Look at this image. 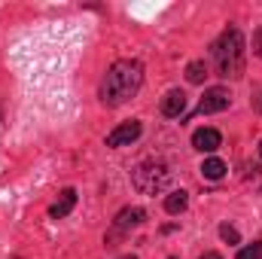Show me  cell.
<instances>
[{
    "mask_svg": "<svg viewBox=\"0 0 262 259\" xmlns=\"http://www.w3.org/2000/svg\"><path fill=\"white\" fill-rule=\"evenodd\" d=\"M256 110H259V113H262V95H259V98H256Z\"/></svg>",
    "mask_w": 262,
    "mask_h": 259,
    "instance_id": "17",
    "label": "cell"
},
{
    "mask_svg": "<svg viewBox=\"0 0 262 259\" xmlns=\"http://www.w3.org/2000/svg\"><path fill=\"white\" fill-rule=\"evenodd\" d=\"M186 204H189V195L183 192V189L165 195V210H168V213H183V210H186Z\"/></svg>",
    "mask_w": 262,
    "mask_h": 259,
    "instance_id": "10",
    "label": "cell"
},
{
    "mask_svg": "<svg viewBox=\"0 0 262 259\" xmlns=\"http://www.w3.org/2000/svg\"><path fill=\"white\" fill-rule=\"evenodd\" d=\"M204 76H207V64H204V61H192V64L186 67V79H189V82H204Z\"/></svg>",
    "mask_w": 262,
    "mask_h": 259,
    "instance_id": "12",
    "label": "cell"
},
{
    "mask_svg": "<svg viewBox=\"0 0 262 259\" xmlns=\"http://www.w3.org/2000/svg\"><path fill=\"white\" fill-rule=\"evenodd\" d=\"M220 235H223V241H229V244H238V241H241L238 229H232L229 223H223V226H220Z\"/></svg>",
    "mask_w": 262,
    "mask_h": 259,
    "instance_id": "14",
    "label": "cell"
},
{
    "mask_svg": "<svg viewBox=\"0 0 262 259\" xmlns=\"http://www.w3.org/2000/svg\"><path fill=\"white\" fill-rule=\"evenodd\" d=\"M73 204H76V189H64L61 198L49 207V217H52V220H61V217H67V213L73 210Z\"/></svg>",
    "mask_w": 262,
    "mask_h": 259,
    "instance_id": "9",
    "label": "cell"
},
{
    "mask_svg": "<svg viewBox=\"0 0 262 259\" xmlns=\"http://www.w3.org/2000/svg\"><path fill=\"white\" fill-rule=\"evenodd\" d=\"M244 52H247L244 34L238 28H226L216 37V43L210 46V58H213V67H216V76L238 79L244 73Z\"/></svg>",
    "mask_w": 262,
    "mask_h": 259,
    "instance_id": "2",
    "label": "cell"
},
{
    "mask_svg": "<svg viewBox=\"0 0 262 259\" xmlns=\"http://www.w3.org/2000/svg\"><path fill=\"white\" fill-rule=\"evenodd\" d=\"M253 55H259L262 58V28L253 34Z\"/></svg>",
    "mask_w": 262,
    "mask_h": 259,
    "instance_id": "15",
    "label": "cell"
},
{
    "mask_svg": "<svg viewBox=\"0 0 262 259\" xmlns=\"http://www.w3.org/2000/svg\"><path fill=\"white\" fill-rule=\"evenodd\" d=\"M229 104H232V95H229L226 89H220V85H216V89H207V92L201 95L195 113H201V116H207V113H223Z\"/></svg>",
    "mask_w": 262,
    "mask_h": 259,
    "instance_id": "4",
    "label": "cell"
},
{
    "mask_svg": "<svg viewBox=\"0 0 262 259\" xmlns=\"http://www.w3.org/2000/svg\"><path fill=\"white\" fill-rule=\"evenodd\" d=\"M143 220H146L143 207H122V210L116 213V220H113V229H116V232H125V229H134V226H140Z\"/></svg>",
    "mask_w": 262,
    "mask_h": 259,
    "instance_id": "8",
    "label": "cell"
},
{
    "mask_svg": "<svg viewBox=\"0 0 262 259\" xmlns=\"http://www.w3.org/2000/svg\"><path fill=\"white\" fill-rule=\"evenodd\" d=\"M201 259H223V256H220V253H213V250H210V253H204V256H201Z\"/></svg>",
    "mask_w": 262,
    "mask_h": 259,
    "instance_id": "16",
    "label": "cell"
},
{
    "mask_svg": "<svg viewBox=\"0 0 262 259\" xmlns=\"http://www.w3.org/2000/svg\"><path fill=\"white\" fill-rule=\"evenodd\" d=\"M259 159H262V140H259Z\"/></svg>",
    "mask_w": 262,
    "mask_h": 259,
    "instance_id": "18",
    "label": "cell"
},
{
    "mask_svg": "<svg viewBox=\"0 0 262 259\" xmlns=\"http://www.w3.org/2000/svg\"><path fill=\"white\" fill-rule=\"evenodd\" d=\"M183 113H186V92L171 89V92L162 98V116H168V119H180Z\"/></svg>",
    "mask_w": 262,
    "mask_h": 259,
    "instance_id": "6",
    "label": "cell"
},
{
    "mask_svg": "<svg viewBox=\"0 0 262 259\" xmlns=\"http://www.w3.org/2000/svg\"><path fill=\"white\" fill-rule=\"evenodd\" d=\"M143 85V64L134 58H122L107 70L104 82H101V104L104 107H122L131 101Z\"/></svg>",
    "mask_w": 262,
    "mask_h": 259,
    "instance_id": "1",
    "label": "cell"
},
{
    "mask_svg": "<svg viewBox=\"0 0 262 259\" xmlns=\"http://www.w3.org/2000/svg\"><path fill=\"white\" fill-rule=\"evenodd\" d=\"M220 143H223V134L216 128H198L192 134V146L201 153H213V149H220Z\"/></svg>",
    "mask_w": 262,
    "mask_h": 259,
    "instance_id": "7",
    "label": "cell"
},
{
    "mask_svg": "<svg viewBox=\"0 0 262 259\" xmlns=\"http://www.w3.org/2000/svg\"><path fill=\"white\" fill-rule=\"evenodd\" d=\"M201 174H204L207 180H223V177H226V162H220V159H207V162L201 165Z\"/></svg>",
    "mask_w": 262,
    "mask_h": 259,
    "instance_id": "11",
    "label": "cell"
},
{
    "mask_svg": "<svg viewBox=\"0 0 262 259\" xmlns=\"http://www.w3.org/2000/svg\"><path fill=\"white\" fill-rule=\"evenodd\" d=\"M119 259H137V256H119Z\"/></svg>",
    "mask_w": 262,
    "mask_h": 259,
    "instance_id": "19",
    "label": "cell"
},
{
    "mask_svg": "<svg viewBox=\"0 0 262 259\" xmlns=\"http://www.w3.org/2000/svg\"><path fill=\"white\" fill-rule=\"evenodd\" d=\"M238 259H262V241H253L250 247H244L238 253Z\"/></svg>",
    "mask_w": 262,
    "mask_h": 259,
    "instance_id": "13",
    "label": "cell"
},
{
    "mask_svg": "<svg viewBox=\"0 0 262 259\" xmlns=\"http://www.w3.org/2000/svg\"><path fill=\"white\" fill-rule=\"evenodd\" d=\"M168 180H171V171H168L165 165L146 162V165H140V168L134 171V186H137L140 192H146V195L162 192V189L168 186Z\"/></svg>",
    "mask_w": 262,
    "mask_h": 259,
    "instance_id": "3",
    "label": "cell"
},
{
    "mask_svg": "<svg viewBox=\"0 0 262 259\" xmlns=\"http://www.w3.org/2000/svg\"><path fill=\"white\" fill-rule=\"evenodd\" d=\"M143 134V125L137 122V119H128V122H122L119 128H113L110 134H107V146H128V143H134L137 137Z\"/></svg>",
    "mask_w": 262,
    "mask_h": 259,
    "instance_id": "5",
    "label": "cell"
}]
</instances>
